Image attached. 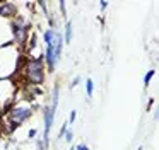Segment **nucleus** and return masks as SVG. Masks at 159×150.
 Masks as SVG:
<instances>
[{"label":"nucleus","instance_id":"f257e3e1","mask_svg":"<svg viewBox=\"0 0 159 150\" xmlns=\"http://www.w3.org/2000/svg\"><path fill=\"white\" fill-rule=\"evenodd\" d=\"M43 43H45V61L48 70H55L58 60L62 58L63 50V36L57 29H46L43 33Z\"/></svg>","mask_w":159,"mask_h":150},{"label":"nucleus","instance_id":"f03ea898","mask_svg":"<svg viewBox=\"0 0 159 150\" xmlns=\"http://www.w3.org/2000/svg\"><path fill=\"white\" fill-rule=\"evenodd\" d=\"M19 63V53L17 48L5 44L0 46V78H7L9 75H12L17 68Z\"/></svg>","mask_w":159,"mask_h":150},{"label":"nucleus","instance_id":"7ed1b4c3","mask_svg":"<svg viewBox=\"0 0 159 150\" xmlns=\"http://www.w3.org/2000/svg\"><path fill=\"white\" fill-rule=\"evenodd\" d=\"M22 75L24 78L33 85H39L43 80H45V65L39 58H34V60H28L22 67Z\"/></svg>","mask_w":159,"mask_h":150},{"label":"nucleus","instance_id":"20e7f679","mask_svg":"<svg viewBox=\"0 0 159 150\" xmlns=\"http://www.w3.org/2000/svg\"><path fill=\"white\" fill-rule=\"evenodd\" d=\"M58 108V87H55L52 95V104H48L45 108V128H43V148H48L50 143V131L53 126V119H55V113Z\"/></svg>","mask_w":159,"mask_h":150},{"label":"nucleus","instance_id":"39448f33","mask_svg":"<svg viewBox=\"0 0 159 150\" xmlns=\"http://www.w3.org/2000/svg\"><path fill=\"white\" fill-rule=\"evenodd\" d=\"M34 109L36 108H33V104H29V102H26V101L19 102V104L12 106V108L9 109V121L14 126L22 125V123H26L33 116Z\"/></svg>","mask_w":159,"mask_h":150},{"label":"nucleus","instance_id":"423d86ee","mask_svg":"<svg viewBox=\"0 0 159 150\" xmlns=\"http://www.w3.org/2000/svg\"><path fill=\"white\" fill-rule=\"evenodd\" d=\"M16 94V85L11 78H0V109H5V106L12 101Z\"/></svg>","mask_w":159,"mask_h":150},{"label":"nucleus","instance_id":"0eeeda50","mask_svg":"<svg viewBox=\"0 0 159 150\" xmlns=\"http://www.w3.org/2000/svg\"><path fill=\"white\" fill-rule=\"evenodd\" d=\"M72 41V22H67L65 24V34H63V43H70Z\"/></svg>","mask_w":159,"mask_h":150},{"label":"nucleus","instance_id":"6e6552de","mask_svg":"<svg viewBox=\"0 0 159 150\" xmlns=\"http://www.w3.org/2000/svg\"><path fill=\"white\" fill-rule=\"evenodd\" d=\"M86 94L89 95V97L94 94V80L93 78H87L86 80Z\"/></svg>","mask_w":159,"mask_h":150},{"label":"nucleus","instance_id":"1a4fd4ad","mask_svg":"<svg viewBox=\"0 0 159 150\" xmlns=\"http://www.w3.org/2000/svg\"><path fill=\"white\" fill-rule=\"evenodd\" d=\"M156 75V70H149L147 73H145V77H144V85L147 87L149 84H151V80H152V77Z\"/></svg>","mask_w":159,"mask_h":150},{"label":"nucleus","instance_id":"9d476101","mask_svg":"<svg viewBox=\"0 0 159 150\" xmlns=\"http://www.w3.org/2000/svg\"><path fill=\"white\" fill-rule=\"evenodd\" d=\"M63 138H65V142H72V140H74V131H72V130H67V131H65V135H63Z\"/></svg>","mask_w":159,"mask_h":150},{"label":"nucleus","instance_id":"9b49d317","mask_svg":"<svg viewBox=\"0 0 159 150\" xmlns=\"http://www.w3.org/2000/svg\"><path fill=\"white\" fill-rule=\"evenodd\" d=\"M75 118H77V111L74 109V111H70V116H69V121H67V125H72V123H75Z\"/></svg>","mask_w":159,"mask_h":150},{"label":"nucleus","instance_id":"f8f14e48","mask_svg":"<svg viewBox=\"0 0 159 150\" xmlns=\"http://www.w3.org/2000/svg\"><path fill=\"white\" fill-rule=\"evenodd\" d=\"M67 126H69V125H67V121H65L62 125V128H60V131H58V140L63 138V135H65V131H67Z\"/></svg>","mask_w":159,"mask_h":150},{"label":"nucleus","instance_id":"ddd939ff","mask_svg":"<svg viewBox=\"0 0 159 150\" xmlns=\"http://www.w3.org/2000/svg\"><path fill=\"white\" fill-rule=\"evenodd\" d=\"M28 136H29L31 140H33V138H36V136H38V130H36V128H34V130H29Z\"/></svg>","mask_w":159,"mask_h":150},{"label":"nucleus","instance_id":"4468645a","mask_svg":"<svg viewBox=\"0 0 159 150\" xmlns=\"http://www.w3.org/2000/svg\"><path fill=\"white\" fill-rule=\"evenodd\" d=\"M74 150H91V148H89V147L86 145V143H80V145L74 147Z\"/></svg>","mask_w":159,"mask_h":150},{"label":"nucleus","instance_id":"2eb2a0df","mask_svg":"<svg viewBox=\"0 0 159 150\" xmlns=\"http://www.w3.org/2000/svg\"><path fill=\"white\" fill-rule=\"evenodd\" d=\"M79 84H80V77H75L74 82H72V85H79Z\"/></svg>","mask_w":159,"mask_h":150},{"label":"nucleus","instance_id":"dca6fc26","mask_svg":"<svg viewBox=\"0 0 159 150\" xmlns=\"http://www.w3.org/2000/svg\"><path fill=\"white\" fill-rule=\"evenodd\" d=\"M99 7H101V10H104L108 7V2H99Z\"/></svg>","mask_w":159,"mask_h":150},{"label":"nucleus","instance_id":"f3484780","mask_svg":"<svg viewBox=\"0 0 159 150\" xmlns=\"http://www.w3.org/2000/svg\"><path fill=\"white\" fill-rule=\"evenodd\" d=\"M69 150H74V147H70V148H69Z\"/></svg>","mask_w":159,"mask_h":150}]
</instances>
